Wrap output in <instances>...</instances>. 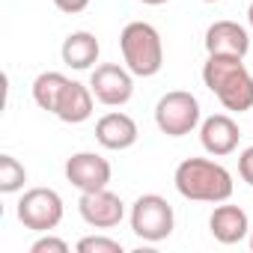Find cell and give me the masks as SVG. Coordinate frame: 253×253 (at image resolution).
<instances>
[{
    "label": "cell",
    "instance_id": "obj_1",
    "mask_svg": "<svg viewBox=\"0 0 253 253\" xmlns=\"http://www.w3.org/2000/svg\"><path fill=\"white\" fill-rule=\"evenodd\" d=\"M203 84L209 86V92L217 95L226 110H253V75L244 66V57L209 54V60L203 63Z\"/></svg>",
    "mask_w": 253,
    "mask_h": 253
},
{
    "label": "cell",
    "instance_id": "obj_2",
    "mask_svg": "<svg viewBox=\"0 0 253 253\" xmlns=\"http://www.w3.org/2000/svg\"><path fill=\"white\" fill-rule=\"evenodd\" d=\"M173 185L191 203H226L235 191L232 173L211 158H185L173 173Z\"/></svg>",
    "mask_w": 253,
    "mask_h": 253
},
{
    "label": "cell",
    "instance_id": "obj_3",
    "mask_svg": "<svg viewBox=\"0 0 253 253\" xmlns=\"http://www.w3.org/2000/svg\"><path fill=\"white\" fill-rule=\"evenodd\" d=\"M122 63L134 78H155L164 66V42L161 33L149 21H131L119 33Z\"/></svg>",
    "mask_w": 253,
    "mask_h": 253
},
{
    "label": "cell",
    "instance_id": "obj_4",
    "mask_svg": "<svg viewBox=\"0 0 253 253\" xmlns=\"http://www.w3.org/2000/svg\"><path fill=\"white\" fill-rule=\"evenodd\" d=\"M131 232L149 244H158L164 238L173 235V226H176V214H173V206L161 197V194H143L134 200L131 206Z\"/></svg>",
    "mask_w": 253,
    "mask_h": 253
},
{
    "label": "cell",
    "instance_id": "obj_5",
    "mask_svg": "<svg viewBox=\"0 0 253 253\" xmlns=\"http://www.w3.org/2000/svg\"><path fill=\"white\" fill-rule=\"evenodd\" d=\"M155 125L167 137H185L200 125V101L188 89L164 92L155 104Z\"/></svg>",
    "mask_w": 253,
    "mask_h": 253
},
{
    "label": "cell",
    "instance_id": "obj_6",
    "mask_svg": "<svg viewBox=\"0 0 253 253\" xmlns=\"http://www.w3.org/2000/svg\"><path fill=\"white\" fill-rule=\"evenodd\" d=\"M63 197L54 188H30L18 200V220L33 232H51L63 220Z\"/></svg>",
    "mask_w": 253,
    "mask_h": 253
},
{
    "label": "cell",
    "instance_id": "obj_7",
    "mask_svg": "<svg viewBox=\"0 0 253 253\" xmlns=\"http://www.w3.org/2000/svg\"><path fill=\"white\" fill-rule=\"evenodd\" d=\"M89 89H92L95 101H101L107 107H122L134 95V75L128 72V66L101 63L89 75Z\"/></svg>",
    "mask_w": 253,
    "mask_h": 253
},
{
    "label": "cell",
    "instance_id": "obj_8",
    "mask_svg": "<svg viewBox=\"0 0 253 253\" xmlns=\"http://www.w3.org/2000/svg\"><path fill=\"white\" fill-rule=\"evenodd\" d=\"M110 161L98 152H75L69 161H66V179L81 191V194H89V191H101L110 185Z\"/></svg>",
    "mask_w": 253,
    "mask_h": 253
},
{
    "label": "cell",
    "instance_id": "obj_9",
    "mask_svg": "<svg viewBox=\"0 0 253 253\" xmlns=\"http://www.w3.org/2000/svg\"><path fill=\"white\" fill-rule=\"evenodd\" d=\"M78 211H81L84 223H89L92 229H113V226H119L122 217H125V203L119 200V194L101 188V191L81 194Z\"/></svg>",
    "mask_w": 253,
    "mask_h": 253
},
{
    "label": "cell",
    "instance_id": "obj_10",
    "mask_svg": "<svg viewBox=\"0 0 253 253\" xmlns=\"http://www.w3.org/2000/svg\"><path fill=\"white\" fill-rule=\"evenodd\" d=\"M238 140H241V128L229 113H211L200 122V143L211 158L232 155L238 149Z\"/></svg>",
    "mask_w": 253,
    "mask_h": 253
},
{
    "label": "cell",
    "instance_id": "obj_11",
    "mask_svg": "<svg viewBox=\"0 0 253 253\" xmlns=\"http://www.w3.org/2000/svg\"><path fill=\"white\" fill-rule=\"evenodd\" d=\"M137 137H140L137 122L122 110H110L95 122V140H98V146H104L110 152L131 149L137 143Z\"/></svg>",
    "mask_w": 253,
    "mask_h": 253
},
{
    "label": "cell",
    "instance_id": "obj_12",
    "mask_svg": "<svg viewBox=\"0 0 253 253\" xmlns=\"http://www.w3.org/2000/svg\"><path fill=\"white\" fill-rule=\"evenodd\" d=\"M206 51L209 54H226V57H247L250 51V33L238 21H214L206 30Z\"/></svg>",
    "mask_w": 253,
    "mask_h": 253
},
{
    "label": "cell",
    "instance_id": "obj_13",
    "mask_svg": "<svg viewBox=\"0 0 253 253\" xmlns=\"http://www.w3.org/2000/svg\"><path fill=\"white\" fill-rule=\"evenodd\" d=\"M209 229L214 235V241L220 244H238L244 238H250V217L241 206H217L209 217Z\"/></svg>",
    "mask_w": 253,
    "mask_h": 253
},
{
    "label": "cell",
    "instance_id": "obj_14",
    "mask_svg": "<svg viewBox=\"0 0 253 253\" xmlns=\"http://www.w3.org/2000/svg\"><path fill=\"white\" fill-rule=\"evenodd\" d=\"M92 107H95V95L89 86H84L81 81H69L63 95H60V104H57V119L60 122H69V125H81L92 116Z\"/></svg>",
    "mask_w": 253,
    "mask_h": 253
},
{
    "label": "cell",
    "instance_id": "obj_15",
    "mask_svg": "<svg viewBox=\"0 0 253 253\" xmlns=\"http://www.w3.org/2000/svg\"><path fill=\"white\" fill-rule=\"evenodd\" d=\"M98 54H101V45L98 39L89 33V30H75L63 39V48H60V57L69 69H78V72H86V69H95L98 63Z\"/></svg>",
    "mask_w": 253,
    "mask_h": 253
},
{
    "label": "cell",
    "instance_id": "obj_16",
    "mask_svg": "<svg viewBox=\"0 0 253 253\" xmlns=\"http://www.w3.org/2000/svg\"><path fill=\"white\" fill-rule=\"evenodd\" d=\"M69 78L63 72H42L36 81H33V101L48 110V113H57V104H60V95L66 89Z\"/></svg>",
    "mask_w": 253,
    "mask_h": 253
},
{
    "label": "cell",
    "instance_id": "obj_17",
    "mask_svg": "<svg viewBox=\"0 0 253 253\" xmlns=\"http://www.w3.org/2000/svg\"><path fill=\"white\" fill-rule=\"evenodd\" d=\"M27 182V170L18 158L0 155V194H18Z\"/></svg>",
    "mask_w": 253,
    "mask_h": 253
},
{
    "label": "cell",
    "instance_id": "obj_18",
    "mask_svg": "<svg viewBox=\"0 0 253 253\" xmlns=\"http://www.w3.org/2000/svg\"><path fill=\"white\" fill-rule=\"evenodd\" d=\"M78 253H122V244L107 235H86L78 241Z\"/></svg>",
    "mask_w": 253,
    "mask_h": 253
},
{
    "label": "cell",
    "instance_id": "obj_19",
    "mask_svg": "<svg viewBox=\"0 0 253 253\" xmlns=\"http://www.w3.org/2000/svg\"><path fill=\"white\" fill-rule=\"evenodd\" d=\"M30 253H69V244L48 232V235H42V238H36L30 244Z\"/></svg>",
    "mask_w": 253,
    "mask_h": 253
},
{
    "label": "cell",
    "instance_id": "obj_20",
    "mask_svg": "<svg viewBox=\"0 0 253 253\" xmlns=\"http://www.w3.org/2000/svg\"><path fill=\"white\" fill-rule=\"evenodd\" d=\"M238 176L253 188V146H247V149L238 155Z\"/></svg>",
    "mask_w": 253,
    "mask_h": 253
},
{
    "label": "cell",
    "instance_id": "obj_21",
    "mask_svg": "<svg viewBox=\"0 0 253 253\" xmlns=\"http://www.w3.org/2000/svg\"><path fill=\"white\" fill-rule=\"evenodd\" d=\"M54 6L60 12H66V15H78V12H84L89 6V0H54Z\"/></svg>",
    "mask_w": 253,
    "mask_h": 253
},
{
    "label": "cell",
    "instance_id": "obj_22",
    "mask_svg": "<svg viewBox=\"0 0 253 253\" xmlns=\"http://www.w3.org/2000/svg\"><path fill=\"white\" fill-rule=\"evenodd\" d=\"M140 3H146V6H161V3H167V0H140Z\"/></svg>",
    "mask_w": 253,
    "mask_h": 253
},
{
    "label": "cell",
    "instance_id": "obj_23",
    "mask_svg": "<svg viewBox=\"0 0 253 253\" xmlns=\"http://www.w3.org/2000/svg\"><path fill=\"white\" fill-rule=\"evenodd\" d=\"M247 21H250V27H253V3H250V9H247Z\"/></svg>",
    "mask_w": 253,
    "mask_h": 253
},
{
    "label": "cell",
    "instance_id": "obj_24",
    "mask_svg": "<svg viewBox=\"0 0 253 253\" xmlns=\"http://www.w3.org/2000/svg\"><path fill=\"white\" fill-rule=\"evenodd\" d=\"M250 250H253V229H250Z\"/></svg>",
    "mask_w": 253,
    "mask_h": 253
},
{
    "label": "cell",
    "instance_id": "obj_25",
    "mask_svg": "<svg viewBox=\"0 0 253 253\" xmlns=\"http://www.w3.org/2000/svg\"><path fill=\"white\" fill-rule=\"evenodd\" d=\"M206 3H217V0H206Z\"/></svg>",
    "mask_w": 253,
    "mask_h": 253
}]
</instances>
